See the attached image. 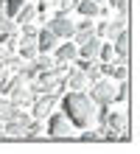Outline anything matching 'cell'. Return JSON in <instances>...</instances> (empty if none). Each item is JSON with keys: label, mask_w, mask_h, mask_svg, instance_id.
Listing matches in <instances>:
<instances>
[{"label": "cell", "mask_w": 140, "mask_h": 154, "mask_svg": "<svg viewBox=\"0 0 140 154\" xmlns=\"http://www.w3.org/2000/svg\"><path fill=\"white\" fill-rule=\"evenodd\" d=\"M76 8H79L81 17H87V20H95V17H101V6L92 3V0H79Z\"/></svg>", "instance_id": "4fadbf2b"}, {"label": "cell", "mask_w": 140, "mask_h": 154, "mask_svg": "<svg viewBox=\"0 0 140 154\" xmlns=\"http://www.w3.org/2000/svg\"><path fill=\"white\" fill-rule=\"evenodd\" d=\"M36 73H39V70L34 67V62H28V65H20V67H17V76H20V79H25V81L36 79Z\"/></svg>", "instance_id": "44dd1931"}, {"label": "cell", "mask_w": 140, "mask_h": 154, "mask_svg": "<svg viewBox=\"0 0 140 154\" xmlns=\"http://www.w3.org/2000/svg\"><path fill=\"white\" fill-rule=\"evenodd\" d=\"M34 67L39 70V73H45V70H53L56 67V62H53V56H48V53H39V56L34 59Z\"/></svg>", "instance_id": "ac0fdd59"}, {"label": "cell", "mask_w": 140, "mask_h": 154, "mask_svg": "<svg viewBox=\"0 0 140 154\" xmlns=\"http://www.w3.org/2000/svg\"><path fill=\"white\" fill-rule=\"evenodd\" d=\"M48 31L53 34L56 39H73V34H76V23H73L67 14L56 11L51 20H48Z\"/></svg>", "instance_id": "3957f363"}, {"label": "cell", "mask_w": 140, "mask_h": 154, "mask_svg": "<svg viewBox=\"0 0 140 154\" xmlns=\"http://www.w3.org/2000/svg\"><path fill=\"white\" fill-rule=\"evenodd\" d=\"M64 87H70V93H79V90L87 87V76H84L81 70L70 67V70H67V76H64Z\"/></svg>", "instance_id": "30bf717a"}, {"label": "cell", "mask_w": 140, "mask_h": 154, "mask_svg": "<svg viewBox=\"0 0 140 154\" xmlns=\"http://www.w3.org/2000/svg\"><path fill=\"white\" fill-rule=\"evenodd\" d=\"M98 48H101V39H98V37H90L87 42H81L79 48H76V51H79V59H90V62H92V59L98 56Z\"/></svg>", "instance_id": "8fae6325"}, {"label": "cell", "mask_w": 140, "mask_h": 154, "mask_svg": "<svg viewBox=\"0 0 140 154\" xmlns=\"http://www.w3.org/2000/svg\"><path fill=\"white\" fill-rule=\"evenodd\" d=\"M36 56H39V51H36V42H34V39H23V42H20V59L34 62Z\"/></svg>", "instance_id": "5bb4252c"}, {"label": "cell", "mask_w": 140, "mask_h": 154, "mask_svg": "<svg viewBox=\"0 0 140 154\" xmlns=\"http://www.w3.org/2000/svg\"><path fill=\"white\" fill-rule=\"evenodd\" d=\"M25 6V0H6V6H3V14L8 17V20H14L17 17V11Z\"/></svg>", "instance_id": "ffe728a7"}, {"label": "cell", "mask_w": 140, "mask_h": 154, "mask_svg": "<svg viewBox=\"0 0 140 154\" xmlns=\"http://www.w3.org/2000/svg\"><path fill=\"white\" fill-rule=\"evenodd\" d=\"M73 132H76V126H73L62 112H51L48 115V134L51 137H70Z\"/></svg>", "instance_id": "277c9868"}, {"label": "cell", "mask_w": 140, "mask_h": 154, "mask_svg": "<svg viewBox=\"0 0 140 154\" xmlns=\"http://www.w3.org/2000/svg\"><path fill=\"white\" fill-rule=\"evenodd\" d=\"M28 123H31V115H23L20 121H8V123H3V134L6 137H25Z\"/></svg>", "instance_id": "ba28073f"}, {"label": "cell", "mask_w": 140, "mask_h": 154, "mask_svg": "<svg viewBox=\"0 0 140 154\" xmlns=\"http://www.w3.org/2000/svg\"><path fill=\"white\" fill-rule=\"evenodd\" d=\"M76 3H79V0H56V6H59L62 14H67L70 8H76Z\"/></svg>", "instance_id": "83f0119b"}, {"label": "cell", "mask_w": 140, "mask_h": 154, "mask_svg": "<svg viewBox=\"0 0 140 154\" xmlns=\"http://www.w3.org/2000/svg\"><path fill=\"white\" fill-rule=\"evenodd\" d=\"M112 51H115L118 59H129V34L126 31H120V34L112 37Z\"/></svg>", "instance_id": "7c38bea8"}, {"label": "cell", "mask_w": 140, "mask_h": 154, "mask_svg": "<svg viewBox=\"0 0 140 154\" xmlns=\"http://www.w3.org/2000/svg\"><path fill=\"white\" fill-rule=\"evenodd\" d=\"M92 3H98V6H101V3H104V0H92Z\"/></svg>", "instance_id": "f546056e"}, {"label": "cell", "mask_w": 140, "mask_h": 154, "mask_svg": "<svg viewBox=\"0 0 140 154\" xmlns=\"http://www.w3.org/2000/svg\"><path fill=\"white\" fill-rule=\"evenodd\" d=\"M51 6H56V0H39V6H36V11H48Z\"/></svg>", "instance_id": "f1b7e54d"}, {"label": "cell", "mask_w": 140, "mask_h": 154, "mask_svg": "<svg viewBox=\"0 0 140 154\" xmlns=\"http://www.w3.org/2000/svg\"><path fill=\"white\" fill-rule=\"evenodd\" d=\"M95 62H98V65H109V62H115V51H112V42H101Z\"/></svg>", "instance_id": "9a60e30c"}, {"label": "cell", "mask_w": 140, "mask_h": 154, "mask_svg": "<svg viewBox=\"0 0 140 154\" xmlns=\"http://www.w3.org/2000/svg\"><path fill=\"white\" fill-rule=\"evenodd\" d=\"M56 106V95H36L34 98V118L31 121H45Z\"/></svg>", "instance_id": "8992f818"}, {"label": "cell", "mask_w": 140, "mask_h": 154, "mask_svg": "<svg viewBox=\"0 0 140 154\" xmlns=\"http://www.w3.org/2000/svg\"><path fill=\"white\" fill-rule=\"evenodd\" d=\"M107 129L115 132L120 140H129V112L126 109H115L107 115Z\"/></svg>", "instance_id": "5b68a950"}, {"label": "cell", "mask_w": 140, "mask_h": 154, "mask_svg": "<svg viewBox=\"0 0 140 154\" xmlns=\"http://www.w3.org/2000/svg\"><path fill=\"white\" fill-rule=\"evenodd\" d=\"M17 31H20V25L14 20H8L6 14H0V34H3V37H14Z\"/></svg>", "instance_id": "e0dca14e"}, {"label": "cell", "mask_w": 140, "mask_h": 154, "mask_svg": "<svg viewBox=\"0 0 140 154\" xmlns=\"http://www.w3.org/2000/svg\"><path fill=\"white\" fill-rule=\"evenodd\" d=\"M95 112H98V106L92 104V98L84 93V90L62 95V115L67 118L76 129H90V126L95 123Z\"/></svg>", "instance_id": "6da1fadb"}, {"label": "cell", "mask_w": 140, "mask_h": 154, "mask_svg": "<svg viewBox=\"0 0 140 154\" xmlns=\"http://www.w3.org/2000/svg\"><path fill=\"white\" fill-rule=\"evenodd\" d=\"M112 8H118V14H129V0H109Z\"/></svg>", "instance_id": "484cf974"}, {"label": "cell", "mask_w": 140, "mask_h": 154, "mask_svg": "<svg viewBox=\"0 0 140 154\" xmlns=\"http://www.w3.org/2000/svg\"><path fill=\"white\" fill-rule=\"evenodd\" d=\"M34 17H36V6H23L20 11H17V17H14V23L17 25H25V23H34Z\"/></svg>", "instance_id": "2e32d148"}, {"label": "cell", "mask_w": 140, "mask_h": 154, "mask_svg": "<svg viewBox=\"0 0 140 154\" xmlns=\"http://www.w3.org/2000/svg\"><path fill=\"white\" fill-rule=\"evenodd\" d=\"M95 37L98 39H109V20H101L95 25Z\"/></svg>", "instance_id": "cb8c5ba5"}, {"label": "cell", "mask_w": 140, "mask_h": 154, "mask_svg": "<svg viewBox=\"0 0 140 154\" xmlns=\"http://www.w3.org/2000/svg\"><path fill=\"white\" fill-rule=\"evenodd\" d=\"M3 137H6V134H3V132H0V140H3Z\"/></svg>", "instance_id": "4dcf8cb0"}, {"label": "cell", "mask_w": 140, "mask_h": 154, "mask_svg": "<svg viewBox=\"0 0 140 154\" xmlns=\"http://www.w3.org/2000/svg\"><path fill=\"white\" fill-rule=\"evenodd\" d=\"M84 76H87V84H95L98 79H104V76H101V67H98V62H95V59L90 62V67H87V73H84Z\"/></svg>", "instance_id": "7402d4cb"}, {"label": "cell", "mask_w": 140, "mask_h": 154, "mask_svg": "<svg viewBox=\"0 0 140 154\" xmlns=\"http://www.w3.org/2000/svg\"><path fill=\"white\" fill-rule=\"evenodd\" d=\"M36 31H39V28H36L34 23H25L23 25V39H36Z\"/></svg>", "instance_id": "d4e9b609"}, {"label": "cell", "mask_w": 140, "mask_h": 154, "mask_svg": "<svg viewBox=\"0 0 140 154\" xmlns=\"http://www.w3.org/2000/svg\"><path fill=\"white\" fill-rule=\"evenodd\" d=\"M92 98V104L95 106H109V104H115V81L112 79H98L95 84H90V93Z\"/></svg>", "instance_id": "7a4b0ae2"}, {"label": "cell", "mask_w": 140, "mask_h": 154, "mask_svg": "<svg viewBox=\"0 0 140 154\" xmlns=\"http://www.w3.org/2000/svg\"><path fill=\"white\" fill-rule=\"evenodd\" d=\"M34 42H36V51H39V53H51L56 45H59V39H56L48 28H39V31H36V39Z\"/></svg>", "instance_id": "9c48e42d"}, {"label": "cell", "mask_w": 140, "mask_h": 154, "mask_svg": "<svg viewBox=\"0 0 140 154\" xmlns=\"http://www.w3.org/2000/svg\"><path fill=\"white\" fill-rule=\"evenodd\" d=\"M76 56H79L76 42H59V45L53 48V62H59V65H70Z\"/></svg>", "instance_id": "52a82bcc"}, {"label": "cell", "mask_w": 140, "mask_h": 154, "mask_svg": "<svg viewBox=\"0 0 140 154\" xmlns=\"http://www.w3.org/2000/svg\"><path fill=\"white\" fill-rule=\"evenodd\" d=\"M17 48V42H14V37H3L0 34V62H3L6 56H11V51Z\"/></svg>", "instance_id": "d6986e66"}, {"label": "cell", "mask_w": 140, "mask_h": 154, "mask_svg": "<svg viewBox=\"0 0 140 154\" xmlns=\"http://www.w3.org/2000/svg\"><path fill=\"white\" fill-rule=\"evenodd\" d=\"M42 132H45V123L42 121H31L28 129H25V137H36V134H42Z\"/></svg>", "instance_id": "603a6c76"}, {"label": "cell", "mask_w": 140, "mask_h": 154, "mask_svg": "<svg viewBox=\"0 0 140 154\" xmlns=\"http://www.w3.org/2000/svg\"><path fill=\"white\" fill-rule=\"evenodd\" d=\"M107 129H95V132H81V140H104Z\"/></svg>", "instance_id": "4316f807"}]
</instances>
